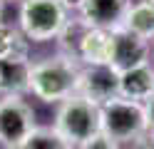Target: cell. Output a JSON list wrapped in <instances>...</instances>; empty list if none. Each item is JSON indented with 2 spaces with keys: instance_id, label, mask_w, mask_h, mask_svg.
Returning <instances> with one entry per match:
<instances>
[{
  "instance_id": "obj_1",
  "label": "cell",
  "mask_w": 154,
  "mask_h": 149,
  "mask_svg": "<svg viewBox=\"0 0 154 149\" xmlns=\"http://www.w3.org/2000/svg\"><path fill=\"white\" fill-rule=\"evenodd\" d=\"M82 62L75 55L60 50L57 55L40 57L30 62V89L27 95L47 104H60L77 92V77Z\"/></svg>"
},
{
  "instance_id": "obj_2",
  "label": "cell",
  "mask_w": 154,
  "mask_h": 149,
  "mask_svg": "<svg viewBox=\"0 0 154 149\" xmlns=\"http://www.w3.org/2000/svg\"><path fill=\"white\" fill-rule=\"evenodd\" d=\"M100 132L117 144H139L149 134V119L144 102L114 97L100 104Z\"/></svg>"
},
{
  "instance_id": "obj_3",
  "label": "cell",
  "mask_w": 154,
  "mask_h": 149,
  "mask_svg": "<svg viewBox=\"0 0 154 149\" xmlns=\"http://www.w3.org/2000/svg\"><path fill=\"white\" fill-rule=\"evenodd\" d=\"M20 33L32 45L52 42L62 35L67 20V8L60 0H23L20 3Z\"/></svg>"
},
{
  "instance_id": "obj_4",
  "label": "cell",
  "mask_w": 154,
  "mask_h": 149,
  "mask_svg": "<svg viewBox=\"0 0 154 149\" xmlns=\"http://www.w3.org/2000/svg\"><path fill=\"white\" fill-rule=\"evenodd\" d=\"M52 127L72 147H80L100 132V104L75 92L57 104Z\"/></svg>"
},
{
  "instance_id": "obj_5",
  "label": "cell",
  "mask_w": 154,
  "mask_h": 149,
  "mask_svg": "<svg viewBox=\"0 0 154 149\" xmlns=\"http://www.w3.org/2000/svg\"><path fill=\"white\" fill-rule=\"evenodd\" d=\"M35 127V109L25 95H0V147L17 149Z\"/></svg>"
},
{
  "instance_id": "obj_6",
  "label": "cell",
  "mask_w": 154,
  "mask_h": 149,
  "mask_svg": "<svg viewBox=\"0 0 154 149\" xmlns=\"http://www.w3.org/2000/svg\"><path fill=\"white\" fill-rule=\"evenodd\" d=\"M60 50L75 55L82 65H109L112 30L90 27L77 17V37L70 42H62Z\"/></svg>"
},
{
  "instance_id": "obj_7",
  "label": "cell",
  "mask_w": 154,
  "mask_h": 149,
  "mask_svg": "<svg viewBox=\"0 0 154 149\" xmlns=\"http://www.w3.org/2000/svg\"><path fill=\"white\" fill-rule=\"evenodd\" d=\"M77 95L97 104L119 97V72H114L109 65H82L77 77Z\"/></svg>"
},
{
  "instance_id": "obj_8",
  "label": "cell",
  "mask_w": 154,
  "mask_h": 149,
  "mask_svg": "<svg viewBox=\"0 0 154 149\" xmlns=\"http://www.w3.org/2000/svg\"><path fill=\"white\" fill-rule=\"evenodd\" d=\"M149 60V40L134 35L127 27L112 30V50H109V67L114 72L132 70Z\"/></svg>"
},
{
  "instance_id": "obj_9",
  "label": "cell",
  "mask_w": 154,
  "mask_h": 149,
  "mask_svg": "<svg viewBox=\"0 0 154 149\" xmlns=\"http://www.w3.org/2000/svg\"><path fill=\"white\" fill-rule=\"evenodd\" d=\"M129 5L132 0H85L82 8L77 10V17L90 27L114 30L124 25Z\"/></svg>"
},
{
  "instance_id": "obj_10",
  "label": "cell",
  "mask_w": 154,
  "mask_h": 149,
  "mask_svg": "<svg viewBox=\"0 0 154 149\" xmlns=\"http://www.w3.org/2000/svg\"><path fill=\"white\" fill-rule=\"evenodd\" d=\"M154 95V65L142 62L132 70L119 72V97L134 99V102H147Z\"/></svg>"
},
{
  "instance_id": "obj_11",
  "label": "cell",
  "mask_w": 154,
  "mask_h": 149,
  "mask_svg": "<svg viewBox=\"0 0 154 149\" xmlns=\"http://www.w3.org/2000/svg\"><path fill=\"white\" fill-rule=\"evenodd\" d=\"M30 62H32V57L0 62L3 95H27V89H30Z\"/></svg>"
},
{
  "instance_id": "obj_12",
  "label": "cell",
  "mask_w": 154,
  "mask_h": 149,
  "mask_svg": "<svg viewBox=\"0 0 154 149\" xmlns=\"http://www.w3.org/2000/svg\"><path fill=\"white\" fill-rule=\"evenodd\" d=\"M124 27L144 40H154V0H137L132 3L124 17Z\"/></svg>"
},
{
  "instance_id": "obj_13",
  "label": "cell",
  "mask_w": 154,
  "mask_h": 149,
  "mask_svg": "<svg viewBox=\"0 0 154 149\" xmlns=\"http://www.w3.org/2000/svg\"><path fill=\"white\" fill-rule=\"evenodd\" d=\"M30 47H32V42L20 30L0 23V62H5V60H27Z\"/></svg>"
},
{
  "instance_id": "obj_14",
  "label": "cell",
  "mask_w": 154,
  "mask_h": 149,
  "mask_svg": "<svg viewBox=\"0 0 154 149\" xmlns=\"http://www.w3.org/2000/svg\"><path fill=\"white\" fill-rule=\"evenodd\" d=\"M17 149H75L55 127H35Z\"/></svg>"
},
{
  "instance_id": "obj_15",
  "label": "cell",
  "mask_w": 154,
  "mask_h": 149,
  "mask_svg": "<svg viewBox=\"0 0 154 149\" xmlns=\"http://www.w3.org/2000/svg\"><path fill=\"white\" fill-rule=\"evenodd\" d=\"M75 149H122V144H117L114 139H109L104 132H97L94 137H90L87 142H82L80 147H75Z\"/></svg>"
},
{
  "instance_id": "obj_16",
  "label": "cell",
  "mask_w": 154,
  "mask_h": 149,
  "mask_svg": "<svg viewBox=\"0 0 154 149\" xmlns=\"http://www.w3.org/2000/svg\"><path fill=\"white\" fill-rule=\"evenodd\" d=\"M144 107H147V119H149V132L154 134V95L144 102Z\"/></svg>"
},
{
  "instance_id": "obj_17",
  "label": "cell",
  "mask_w": 154,
  "mask_h": 149,
  "mask_svg": "<svg viewBox=\"0 0 154 149\" xmlns=\"http://www.w3.org/2000/svg\"><path fill=\"white\" fill-rule=\"evenodd\" d=\"M60 3H62L67 10H75V13H77V10L82 8V3H85V0H60Z\"/></svg>"
},
{
  "instance_id": "obj_18",
  "label": "cell",
  "mask_w": 154,
  "mask_h": 149,
  "mask_svg": "<svg viewBox=\"0 0 154 149\" xmlns=\"http://www.w3.org/2000/svg\"><path fill=\"white\" fill-rule=\"evenodd\" d=\"M3 10H5V0H0V17H3Z\"/></svg>"
},
{
  "instance_id": "obj_19",
  "label": "cell",
  "mask_w": 154,
  "mask_h": 149,
  "mask_svg": "<svg viewBox=\"0 0 154 149\" xmlns=\"http://www.w3.org/2000/svg\"><path fill=\"white\" fill-rule=\"evenodd\" d=\"M5 3H10V0H5ZM15 3H23V0H15Z\"/></svg>"
},
{
  "instance_id": "obj_20",
  "label": "cell",
  "mask_w": 154,
  "mask_h": 149,
  "mask_svg": "<svg viewBox=\"0 0 154 149\" xmlns=\"http://www.w3.org/2000/svg\"><path fill=\"white\" fill-rule=\"evenodd\" d=\"M0 95H3V85H0Z\"/></svg>"
}]
</instances>
